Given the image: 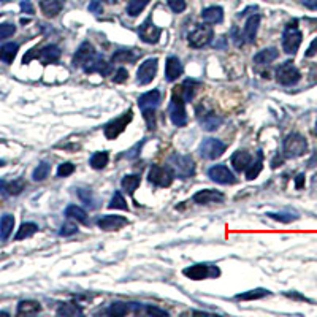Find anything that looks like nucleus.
I'll return each instance as SVG.
<instances>
[{"instance_id": "5fc2aeb1", "label": "nucleus", "mask_w": 317, "mask_h": 317, "mask_svg": "<svg viewBox=\"0 0 317 317\" xmlns=\"http://www.w3.org/2000/svg\"><path fill=\"white\" fill-rule=\"evenodd\" d=\"M89 11H90V13H97V15H100L102 11H103L102 4L99 2V0H94V2H90V5H89Z\"/></svg>"}, {"instance_id": "a19ab883", "label": "nucleus", "mask_w": 317, "mask_h": 317, "mask_svg": "<svg viewBox=\"0 0 317 317\" xmlns=\"http://www.w3.org/2000/svg\"><path fill=\"white\" fill-rule=\"evenodd\" d=\"M266 216L275 219V220L284 222V224H289V222H293L298 219V216L295 213H289V211H283V213H268Z\"/></svg>"}, {"instance_id": "49530a36", "label": "nucleus", "mask_w": 317, "mask_h": 317, "mask_svg": "<svg viewBox=\"0 0 317 317\" xmlns=\"http://www.w3.org/2000/svg\"><path fill=\"white\" fill-rule=\"evenodd\" d=\"M75 233H78V227H76V224H73V222H65V224L61 227V230H59V235H61V237H72V235H75Z\"/></svg>"}, {"instance_id": "4c0bfd02", "label": "nucleus", "mask_w": 317, "mask_h": 317, "mask_svg": "<svg viewBox=\"0 0 317 317\" xmlns=\"http://www.w3.org/2000/svg\"><path fill=\"white\" fill-rule=\"evenodd\" d=\"M40 309H41L40 303L33 301V300H24V301H19V304H18V314H35Z\"/></svg>"}, {"instance_id": "09e8293b", "label": "nucleus", "mask_w": 317, "mask_h": 317, "mask_svg": "<svg viewBox=\"0 0 317 317\" xmlns=\"http://www.w3.org/2000/svg\"><path fill=\"white\" fill-rule=\"evenodd\" d=\"M73 171H75V165H73V163L67 162V163H62V165H59L57 176H59V178H65V176H70Z\"/></svg>"}, {"instance_id": "c756f323", "label": "nucleus", "mask_w": 317, "mask_h": 317, "mask_svg": "<svg viewBox=\"0 0 317 317\" xmlns=\"http://www.w3.org/2000/svg\"><path fill=\"white\" fill-rule=\"evenodd\" d=\"M24 189V181H10V183H5V181H0V191L7 195H19Z\"/></svg>"}, {"instance_id": "2eb2a0df", "label": "nucleus", "mask_w": 317, "mask_h": 317, "mask_svg": "<svg viewBox=\"0 0 317 317\" xmlns=\"http://www.w3.org/2000/svg\"><path fill=\"white\" fill-rule=\"evenodd\" d=\"M208 176L211 181H214L217 184H235L237 178L233 176V173L225 167V165H214L208 170Z\"/></svg>"}, {"instance_id": "3c124183", "label": "nucleus", "mask_w": 317, "mask_h": 317, "mask_svg": "<svg viewBox=\"0 0 317 317\" xmlns=\"http://www.w3.org/2000/svg\"><path fill=\"white\" fill-rule=\"evenodd\" d=\"M127 78H128L127 70L121 67V68H117V72H116V75H114L113 81H114V83H117V84H121V83H125Z\"/></svg>"}, {"instance_id": "de8ad7c7", "label": "nucleus", "mask_w": 317, "mask_h": 317, "mask_svg": "<svg viewBox=\"0 0 317 317\" xmlns=\"http://www.w3.org/2000/svg\"><path fill=\"white\" fill-rule=\"evenodd\" d=\"M143 116H145V121L149 127V130L151 132H154L156 130V110H148V111H143Z\"/></svg>"}, {"instance_id": "cd10ccee", "label": "nucleus", "mask_w": 317, "mask_h": 317, "mask_svg": "<svg viewBox=\"0 0 317 317\" xmlns=\"http://www.w3.org/2000/svg\"><path fill=\"white\" fill-rule=\"evenodd\" d=\"M15 229V217L11 214H4L0 219V240L7 241L11 237V232Z\"/></svg>"}, {"instance_id": "a878e982", "label": "nucleus", "mask_w": 317, "mask_h": 317, "mask_svg": "<svg viewBox=\"0 0 317 317\" xmlns=\"http://www.w3.org/2000/svg\"><path fill=\"white\" fill-rule=\"evenodd\" d=\"M278 56H279V53H278L276 48H266V50L257 53L254 56V64L255 65H262V67L263 65H269L273 61H276Z\"/></svg>"}, {"instance_id": "864d4df0", "label": "nucleus", "mask_w": 317, "mask_h": 317, "mask_svg": "<svg viewBox=\"0 0 317 317\" xmlns=\"http://www.w3.org/2000/svg\"><path fill=\"white\" fill-rule=\"evenodd\" d=\"M146 312L151 314V315H165V317L168 315L167 311H163L160 308H156V306H146Z\"/></svg>"}, {"instance_id": "473e14b6", "label": "nucleus", "mask_w": 317, "mask_h": 317, "mask_svg": "<svg viewBox=\"0 0 317 317\" xmlns=\"http://www.w3.org/2000/svg\"><path fill=\"white\" fill-rule=\"evenodd\" d=\"M65 216L67 217H72V219H76L81 224H87V214L83 208H79L76 205H70L65 208Z\"/></svg>"}, {"instance_id": "72a5a7b5", "label": "nucleus", "mask_w": 317, "mask_h": 317, "mask_svg": "<svg viewBox=\"0 0 317 317\" xmlns=\"http://www.w3.org/2000/svg\"><path fill=\"white\" fill-rule=\"evenodd\" d=\"M262 167H263V156L262 152H259V157H257L255 162H251L249 167L246 168V178L248 179H255L259 173L262 171Z\"/></svg>"}, {"instance_id": "e433bc0d", "label": "nucleus", "mask_w": 317, "mask_h": 317, "mask_svg": "<svg viewBox=\"0 0 317 317\" xmlns=\"http://www.w3.org/2000/svg\"><path fill=\"white\" fill-rule=\"evenodd\" d=\"M269 295V292L266 289H254V290H248L244 293H240V295H237L235 298L240 300V301H248V300H259V298H263Z\"/></svg>"}, {"instance_id": "39448f33", "label": "nucleus", "mask_w": 317, "mask_h": 317, "mask_svg": "<svg viewBox=\"0 0 317 317\" xmlns=\"http://www.w3.org/2000/svg\"><path fill=\"white\" fill-rule=\"evenodd\" d=\"M132 117H133V111L128 110L122 116H119V117H116V119L110 121L107 125H105V128H103L105 137H107L108 140H116L117 137H119L125 130V127L132 122Z\"/></svg>"}, {"instance_id": "4be33fe9", "label": "nucleus", "mask_w": 317, "mask_h": 317, "mask_svg": "<svg viewBox=\"0 0 317 317\" xmlns=\"http://www.w3.org/2000/svg\"><path fill=\"white\" fill-rule=\"evenodd\" d=\"M65 0H40V8L46 18H54L62 11Z\"/></svg>"}, {"instance_id": "a18cd8bd", "label": "nucleus", "mask_w": 317, "mask_h": 317, "mask_svg": "<svg viewBox=\"0 0 317 317\" xmlns=\"http://www.w3.org/2000/svg\"><path fill=\"white\" fill-rule=\"evenodd\" d=\"M16 32V26H13L11 22H4V24H0V40H5L11 35H15Z\"/></svg>"}, {"instance_id": "2f4dec72", "label": "nucleus", "mask_w": 317, "mask_h": 317, "mask_svg": "<svg viewBox=\"0 0 317 317\" xmlns=\"http://www.w3.org/2000/svg\"><path fill=\"white\" fill-rule=\"evenodd\" d=\"M37 230H38V225L37 224H33V222H24V224L19 227L18 233L15 235V240L16 241L26 240V238L32 237L33 233H37Z\"/></svg>"}, {"instance_id": "1a4fd4ad", "label": "nucleus", "mask_w": 317, "mask_h": 317, "mask_svg": "<svg viewBox=\"0 0 317 317\" xmlns=\"http://www.w3.org/2000/svg\"><path fill=\"white\" fill-rule=\"evenodd\" d=\"M184 276H187L189 279H194V281H202V279H206V278H217L220 275L219 268L216 265H208V263H197V265H192L189 268H186L183 271Z\"/></svg>"}, {"instance_id": "f3484780", "label": "nucleus", "mask_w": 317, "mask_h": 317, "mask_svg": "<svg viewBox=\"0 0 317 317\" xmlns=\"http://www.w3.org/2000/svg\"><path fill=\"white\" fill-rule=\"evenodd\" d=\"M97 54V51H96V48H94V46L90 44V43H83L79 46V48L76 50V53H75V56H73V65L75 67H84L90 59Z\"/></svg>"}, {"instance_id": "c85d7f7f", "label": "nucleus", "mask_w": 317, "mask_h": 317, "mask_svg": "<svg viewBox=\"0 0 317 317\" xmlns=\"http://www.w3.org/2000/svg\"><path fill=\"white\" fill-rule=\"evenodd\" d=\"M18 50H19V46L16 43H5L2 48H0V61H4L5 64H11L15 61Z\"/></svg>"}, {"instance_id": "20e7f679", "label": "nucleus", "mask_w": 317, "mask_h": 317, "mask_svg": "<svg viewBox=\"0 0 317 317\" xmlns=\"http://www.w3.org/2000/svg\"><path fill=\"white\" fill-rule=\"evenodd\" d=\"M303 40V33L297 27V21H292L290 24L286 26L284 35H283V48L287 54H295L300 48Z\"/></svg>"}, {"instance_id": "0eeeda50", "label": "nucleus", "mask_w": 317, "mask_h": 317, "mask_svg": "<svg viewBox=\"0 0 317 317\" xmlns=\"http://www.w3.org/2000/svg\"><path fill=\"white\" fill-rule=\"evenodd\" d=\"M300 78H301L300 70L293 65V62H290V61L284 62L283 65H279L276 68V79H278V83H281L283 86L297 84L300 81Z\"/></svg>"}, {"instance_id": "f704fd0d", "label": "nucleus", "mask_w": 317, "mask_h": 317, "mask_svg": "<svg viewBox=\"0 0 317 317\" xmlns=\"http://www.w3.org/2000/svg\"><path fill=\"white\" fill-rule=\"evenodd\" d=\"M140 186V176L138 174H127L121 179V187L122 191H125L127 194H133V191Z\"/></svg>"}, {"instance_id": "aec40b11", "label": "nucleus", "mask_w": 317, "mask_h": 317, "mask_svg": "<svg viewBox=\"0 0 317 317\" xmlns=\"http://www.w3.org/2000/svg\"><path fill=\"white\" fill-rule=\"evenodd\" d=\"M183 75V64L176 56H170L167 59L165 64V78L170 83H173L174 79H178Z\"/></svg>"}, {"instance_id": "7c9ffc66", "label": "nucleus", "mask_w": 317, "mask_h": 317, "mask_svg": "<svg viewBox=\"0 0 317 317\" xmlns=\"http://www.w3.org/2000/svg\"><path fill=\"white\" fill-rule=\"evenodd\" d=\"M108 160H110V154L107 151H100V152H96V154H92L90 159H89V163L92 168L96 170H102L108 165Z\"/></svg>"}, {"instance_id": "680f3d73", "label": "nucleus", "mask_w": 317, "mask_h": 317, "mask_svg": "<svg viewBox=\"0 0 317 317\" xmlns=\"http://www.w3.org/2000/svg\"><path fill=\"white\" fill-rule=\"evenodd\" d=\"M314 133L317 135V122H315V128H314Z\"/></svg>"}, {"instance_id": "bb28decb", "label": "nucleus", "mask_w": 317, "mask_h": 317, "mask_svg": "<svg viewBox=\"0 0 317 317\" xmlns=\"http://www.w3.org/2000/svg\"><path fill=\"white\" fill-rule=\"evenodd\" d=\"M197 117H200V122H202V127L205 130H216V128L222 124V119L219 116L213 114L211 111L208 113H197Z\"/></svg>"}, {"instance_id": "9d476101", "label": "nucleus", "mask_w": 317, "mask_h": 317, "mask_svg": "<svg viewBox=\"0 0 317 317\" xmlns=\"http://www.w3.org/2000/svg\"><path fill=\"white\" fill-rule=\"evenodd\" d=\"M213 27H209L206 22L205 24H200L197 29H194L189 35H187V41L192 46V48H203L206 46L211 40H213Z\"/></svg>"}, {"instance_id": "8fccbe9b", "label": "nucleus", "mask_w": 317, "mask_h": 317, "mask_svg": "<svg viewBox=\"0 0 317 317\" xmlns=\"http://www.w3.org/2000/svg\"><path fill=\"white\" fill-rule=\"evenodd\" d=\"M167 4L173 13H183L186 10V0H167Z\"/></svg>"}, {"instance_id": "c03bdc74", "label": "nucleus", "mask_w": 317, "mask_h": 317, "mask_svg": "<svg viewBox=\"0 0 317 317\" xmlns=\"http://www.w3.org/2000/svg\"><path fill=\"white\" fill-rule=\"evenodd\" d=\"M78 197L81 198V202L86 203V206L96 208V203H94V195H92L90 189H78Z\"/></svg>"}, {"instance_id": "b1692460", "label": "nucleus", "mask_w": 317, "mask_h": 317, "mask_svg": "<svg viewBox=\"0 0 317 317\" xmlns=\"http://www.w3.org/2000/svg\"><path fill=\"white\" fill-rule=\"evenodd\" d=\"M251 162H252V156L249 154L248 151H237L232 156V165L238 173L248 168Z\"/></svg>"}, {"instance_id": "f8f14e48", "label": "nucleus", "mask_w": 317, "mask_h": 317, "mask_svg": "<svg viewBox=\"0 0 317 317\" xmlns=\"http://www.w3.org/2000/svg\"><path fill=\"white\" fill-rule=\"evenodd\" d=\"M157 64L159 61L156 57H151V59H146V61L140 65L138 72H137V81L138 84L142 86H146L149 84L152 79H154L156 73H157Z\"/></svg>"}, {"instance_id": "ddd939ff", "label": "nucleus", "mask_w": 317, "mask_h": 317, "mask_svg": "<svg viewBox=\"0 0 317 317\" xmlns=\"http://www.w3.org/2000/svg\"><path fill=\"white\" fill-rule=\"evenodd\" d=\"M138 37L142 41L148 43V44H156L159 40H160V35H162V30L152 22V19H146L142 26L138 27Z\"/></svg>"}, {"instance_id": "603ef678", "label": "nucleus", "mask_w": 317, "mask_h": 317, "mask_svg": "<svg viewBox=\"0 0 317 317\" xmlns=\"http://www.w3.org/2000/svg\"><path fill=\"white\" fill-rule=\"evenodd\" d=\"M21 11H22V13H26V15H33L35 13L33 5H32L30 0H22V2H21Z\"/></svg>"}, {"instance_id": "6ab92c4d", "label": "nucleus", "mask_w": 317, "mask_h": 317, "mask_svg": "<svg viewBox=\"0 0 317 317\" xmlns=\"http://www.w3.org/2000/svg\"><path fill=\"white\" fill-rule=\"evenodd\" d=\"M140 57H142V51L140 50H119L113 54L111 62L113 64H133Z\"/></svg>"}, {"instance_id": "052dcab7", "label": "nucleus", "mask_w": 317, "mask_h": 317, "mask_svg": "<svg viewBox=\"0 0 317 317\" xmlns=\"http://www.w3.org/2000/svg\"><path fill=\"white\" fill-rule=\"evenodd\" d=\"M0 2H4V4H7V2H11V0H0Z\"/></svg>"}, {"instance_id": "dca6fc26", "label": "nucleus", "mask_w": 317, "mask_h": 317, "mask_svg": "<svg viewBox=\"0 0 317 317\" xmlns=\"http://www.w3.org/2000/svg\"><path fill=\"white\" fill-rule=\"evenodd\" d=\"M162 100V94L159 89H152L149 92H145L143 96L138 97V107L142 111H148V110H156Z\"/></svg>"}, {"instance_id": "5701e85b", "label": "nucleus", "mask_w": 317, "mask_h": 317, "mask_svg": "<svg viewBox=\"0 0 317 317\" xmlns=\"http://www.w3.org/2000/svg\"><path fill=\"white\" fill-rule=\"evenodd\" d=\"M202 19L209 26L219 24V22L224 21V10L220 7H208L202 11Z\"/></svg>"}, {"instance_id": "37998d69", "label": "nucleus", "mask_w": 317, "mask_h": 317, "mask_svg": "<svg viewBox=\"0 0 317 317\" xmlns=\"http://www.w3.org/2000/svg\"><path fill=\"white\" fill-rule=\"evenodd\" d=\"M128 312V304L127 303H113L110 309H108V314L111 315H116V317H121V315H125Z\"/></svg>"}, {"instance_id": "6e6552de", "label": "nucleus", "mask_w": 317, "mask_h": 317, "mask_svg": "<svg viewBox=\"0 0 317 317\" xmlns=\"http://www.w3.org/2000/svg\"><path fill=\"white\" fill-rule=\"evenodd\" d=\"M225 149H227V145L222 143L220 140L206 138V140H203L200 148H198V152H200V156L206 160H216L224 154Z\"/></svg>"}, {"instance_id": "58836bf2", "label": "nucleus", "mask_w": 317, "mask_h": 317, "mask_svg": "<svg viewBox=\"0 0 317 317\" xmlns=\"http://www.w3.org/2000/svg\"><path fill=\"white\" fill-rule=\"evenodd\" d=\"M57 314L59 315H81L83 314V309L75 303H64L62 306L57 309Z\"/></svg>"}, {"instance_id": "ea45409f", "label": "nucleus", "mask_w": 317, "mask_h": 317, "mask_svg": "<svg viewBox=\"0 0 317 317\" xmlns=\"http://www.w3.org/2000/svg\"><path fill=\"white\" fill-rule=\"evenodd\" d=\"M50 171H51L50 163L41 162L40 165H38L37 168L33 170V173H32V178H33V181H43V179H46V178H48Z\"/></svg>"}, {"instance_id": "393cba45", "label": "nucleus", "mask_w": 317, "mask_h": 317, "mask_svg": "<svg viewBox=\"0 0 317 317\" xmlns=\"http://www.w3.org/2000/svg\"><path fill=\"white\" fill-rule=\"evenodd\" d=\"M198 87H200V83H198L197 79L187 78L183 83V86H179V92H181L184 102H191L195 97V94L198 92Z\"/></svg>"}, {"instance_id": "79ce46f5", "label": "nucleus", "mask_w": 317, "mask_h": 317, "mask_svg": "<svg viewBox=\"0 0 317 317\" xmlns=\"http://www.w3.org/2000/svg\"><path fill=\"white\" fill-rule=\"evenodd\" d=\"M108 208H111V209H124V211L128 209V206H127V203H125V198L122 197V194H121L119 191L114 192V195H113V198H111V202H110Z\"/></svg>"}, {"instance_id": "423d86ee", "label": "nucleus", "mask_w": 317, "mask_h": 317, "mask_svg": "<svg viewBox=\"0 0 317 317\" xmlns=\"http://www.w3.org/2000/svg\"><path fill=\"white\" fill-rule=\"evenodd\" d=\"M30 59H40V61L46 65V64H56L59 59H61V50L57 48L56 44H48L44 46V48H41L40 51L35 53L33 50H30L24 59H22V62L27 64Z\"/></svg>"}, {"instance_id": "13d9d810", "label": "nucleus", "mask_w": 317, "mask_h": 317, "mask_svg": "<svg viewBox=\"0 0 317 317\" xmlns=\"http://www.w3.org/2000/svg\"><path fill=\"white\" fill-rule=\"evenodd\" d=\"M295 186H297V189H301V187L304 186V174H298L297 176V179H295Z\"/></svg>"}, {"instance_id": "4d7b16f0", "label": "nucleus", "mask_w": 317, "mask_h": 317, "mask_svg": "<svg viewBox=\"0 0 317 317\" xmlns=\"http://www.w3.org/2000/svg\"><path fill=\"white\" fill-rule=\"evenodd\" d=\"M315 53H317V38L312 40V43L309 44V48H308V51H306V54H304V56H306V57H312Z\"/></svg>"}, {"instance_id": "6e6d98bb", "label": "nucleus", "mask_w": 317, "mask_h": 317, "mask_svg": "<svg viewBox=\"0 0 317 317\" xmlns=\"http://www.w3.org/2000/svg\"><path fill=\"white\" fill-rule=\"evenodd\" d=\"M300 2H301V5H304L306 8L312 10V11L317 10V0H300Z\"/></svg>"}, {"instance_id": "c9c22d12", "label": "nucleus", "mask_w": 317, "mask_h": 317, "mask_svg": "<svg viewBox=\"0 0 317 317\" xmlns=\"http://www.w3.org/2000/svg\"><path fill=\"white\" fill-rule=\"evenodd\" d=\"M151 2V0H130V2L127 4V8H125V11H127V15L128 16H138L140 13H142V11L146 8V5Z\"/></svg>"}, {"instance_id": "f03ea898", "label": "nucleus", "mask_w": 317, "mask_h": 317, "mask_svg": "<svg viewBox=\"0 0 317 317\" xmlns=\"http://www.w3.org/2000/svg\"><path fill=\"white\" fill-rule=\"evenodd\" d=\"M168 114H170V121L176 127H184L187 124V113H186V107H184V99L179 92V86L171 94Z\"/></svg>"}, {"instance_id": "9b49d317", "label": "nucleus", "mask_w": 317, "mask_h": 317, "mask_svg": "<svg viewBox=\"0 0 317 317\" xmlns=\"http://www.w3.org/2000/svg\"><path fill=\"white\" fill-rule=\"evenodd\" d=\"M173 173L168 167H159V165H152L149 173H148V179L157 187H168L173 181Z\"/></svg>"}, {"instance_id": "412c9836", "label": "nucleus", "mask_w": 317, "mask_h": 317, "mask_svg": "<svg viewBox=\"0 0 317 317\" xmlns=\"http://www.w3.org/2000/svg\"><path fill=\"white\" fill-rule=\"evenodd\" d=\"M259 26H260V15H254L246 21L244 32H243V38H244L246 43H254L255 41Z\"/></svg>"}, {"instance_id": "4468645a", "label": "nucleus", "mask_w": 317, "mask_h": 317, "mask_svg": "<svg viewBox=\"0 0 317 317\" xmlns=\"http://www.w3.org/2000/svg\"><path fill=\"white\" fill-rule=\"evenodd\" d=\"M192 200L197 203V205H211V203H220L225 200V195L222 194L220 191H216V189H203V191H198Z\"/></svg>"}, {"instance_id": "7ed1b4c3", "label": "nucleus", "mask_w": 317, "mask_h": 317, "mask_svg": "<svg viewBox=\"0 0 317 317\" xmlns=\"http://www.w3.org/2000/svg\"><path fill=\"white\" fill-rule=\"evenodd\" d=\"M283 149H284V156L287 159H295V157L303 156L304 152L308 151V142H306V138L300 133H290L284 140Z\"/></svg>"}, {"instance_id": "a211bd4d", "label": "nucleus", "mask_w": 317, "mask_h": 317, "mask_svg": "<svg viewBox=\"0 0 317 317\" xmlns=\"http://www.w3.org/2000/svg\"><path fill=\"white\" fill-rule=\"evenodd\" d=\"M97 225L102 229V230H119L122 229L124 225H127V219L122 217V216H116V214H110V216H102L99 220H97Z\"/></svg>"}, {"instance_id": "f257e3e1", "label": "nucleus", "mask_w": 317, "mask_h": 317, "mask_svg": "<svg viewBox=\"0 0 317 317\" xmlns=\"http://www.w3.org/2000/svg\"><path fill=\"white\" fill-rule=\"evenodd\" d=\"M168 168L174 176H178L181 179L191 178L195 171V163L189 156H181V154H171L168 157Z\"/></svg>"}, {"instance_id": "bf43d9fd", "label": "nucleus", "mask_w": 317, "mask_h": 317, "mask_svg": "<svg viewBox=\"0 0 317 317\" xmlns=\"http://www.w3.org/2000/svg\"><path fill=\"white\" fill-rule=\"evenodd\" d=\"M108 4H117V0H107Z\"/></svg>"}]
</instances>
